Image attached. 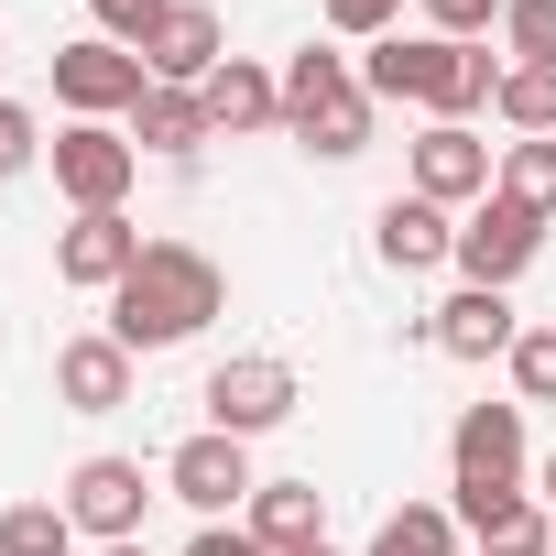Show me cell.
Segmentation results:
<instances>
[{
  "label": "cell",
  "mask_w": 556,
  "mask_h": 556,
  "mask_svg": "<svg viewBox=\"0 0 556 556\" xmlns=\"http://www.w3.org/2000/svg\"><path fill=\"white\" fill-rule=\"evenodd\" d=\"M153 240L121 218V207H99V218H66L55 229V285H77V295H121V273L142 262Z\"/></svg>",
  "instance_id": "cell-12"
},
{
  "label": "cell",
  "mask_w": 556,
  "mask_h": 556,
  "mask_svg": "<svg viewBox=\"0 0 556 556\" xmlns=\"http://www.w3.org/2000/svg\"><path fill=\"white\" fill-rule=\"evenodd\" d=\"M426 339H437L447 361H513L523 317H513V295H491V285H458V295L426 317Z\"/></svg>",
  "instance_id": "cell-15"
},
{
  "label": "cell",
  "mask_w": 556,
  "mask_h": 556,
  "mask_svg": "<svg viewBox=\"0 0 556 556\" xmlns=\"http://www.w3.org/2000/svg\"><path fill=\"white\" fill-rule=\"evenodd\" d=\"M502 12H513V0H426V34L480 45V34H502Z\"/></svg>",
  "instance_id": "cell-28"
},
{
  "label": "cell",
  "mask_w": 556,
  "mask_h": 556,
  "mask_svg": "<svg viewBox=\"0 0 556 556\" xmlns=\"http://www.w3.org/2000/svg\"><path fill=\"white\" fill-rule=\"evenodd\" d=\"M164 12H175V0H88V23H99L110 45H131V55L153 45V23H164Z\"/></svg>",
  "instance_id": "cell-27"
},
{
  "label": "cell",
  "mask_w": 556,
  "mask_h": 556,
  "mask_svg": "<svg viewBox=\"0 0 556 556\" xmlns=\"http://www.w3.org/2000/svg\"><path fill=\"white\" fill-rule=\"evenodd\" d=\"M197 404H207V426H218V437H240V447H251V437H273V426L306 404V382H295V361L240 350V361H218V371H207V393H197Z\"/></svg>",
  "instance_id": "cell-5"
},
{
  "label": "cell",
  "mask_w": 556,
  "mask_h": 556,
  "mask_svg": "<svg viewBox=\"0 0 556 556\" xmlns=\"http://www.w3.org/2000/svg\"><path fill=\"white\" fill-rule=\"evenodd\" d=\"M45 164H55V197H66L77 218H99V207H121V197L142 186V142H131L121 121H66V131L45 142Z\"/></svg>",
  "instance_id": "cell-4"
},
{
  "label": "cell",
  "mask_w": 556,
  "mask_h": 556,
  "mask_svg": "<svg viewBox=\"0 0 556 556\" xmlns=\"http://www.w3.org/2000/svg\"><path fill=\"white\" fill-rule=\"evenodd\" d=\"M491 175H502V153H491L469 121H426V131H415V197H437L447 218H458V207H480V197H491Z\"/></svg>",
  "instance_id": "cell-11"
},
{
  "label": "cell",
  "mask_w": 556,
  "mask_h": 556,
  "mask_svg": "<svg viewBox=\"0 0 556 556\" xmlns=\"http://www.w3.org/2000/svg\"><path fill=\"white\" fill-rule=\"evenodd\" d=\"M371 121H382V99L361 88V66H350V55H328V45L285 55V131H295L317 164L371 153Z\"/></svg>",
  "instance_id": "cell-3"
},
{
  "label": "cell",
  "mask_w": 556,
  "mask_h": 556,
  "mask_svg": "<svg viewBox=\"0 0 556 556\" xmlns=\"http://www.w3.org/2000/svg\"><path fill=\"white\" fill-rule=\"evenodd\" d=\"M371 251H382L393 273H437V262L458 251V218H447L437 197H415V186H404V197H382V218H371Z\"/></svg>",
  "instance_id": "cell-18"
},
{
  "label": "cell",
  "mask_w": 556,
  "mask_h": 556,
  "mask_svg": "<svg viewBox=\"0 0 556 556\" xmlns=\"http://www.w3.org/2000/svg\"><path fill=\"white\" fill-rule=\"evenodd\" d=\"M207 131L218 142H240V131H285V66H251V55H229L207 88Z\"/></svg>",
  "instance_id": "cell-17"
},
{
  "label": "cell",
  "mask_w": 556,
  "mask_h": 556,
  "mask_svg": "<svg viewBox=\"0 0 556 556\" xmlns=\"http://www.w3.org/2000/svg\"><path fill=\"white\" fill-rule=\"evenodd\" d=\"M328 12V34H350V45H382V34H404V0H317Z\"/></svg>",
  "instance_id": "cell-29"
},
{
  "label": "cell",
  "mask_w": 556,
  "mask_h": 556,
  "mask_svg": "<svg viewBox=\"0 0 556 556\" xmlns=\"http://www.w3.org/2000/svg\"><path fill=\"white\" fill-rule=\"evenodd\" d=\"M142 88H153V66H142L131 45H110V34L55 45V99H66V121H131Z\"/></svg>",
  "instance_id": "cell-6"
},
{
  "label": "cell",
  "mask_w": 556,
  "mask_h": 556,
  "mask_svg": "<svg viewBox=\"0 0 556 556\" xmlns=\"http://www.w3.org/2000/svg\"><path fill=\"white\" fill-rule=\"evenodd\" d=\"M534 251H545V218L534 207H513V197H480L469 218H458V273H469V285H491V295H513L523 285V273H534Z\"/></svg>",
  "instance_id": "cell-7"
},
{
  "label": "cell",
  "mask_w": 556,
  "mask_h": 556,
  "mask_svg": "<svg viewBox=\"0 0 556 556\" xmlns=\"http://www.w3.org/2000/svg\"><path fill=\"white\" fill-rule=\"evenodd\" d=\"M502 55L556 77V0H513V12H502Z\"/></svg>",
  "instance_id": "cell-25"
},
{
  "label": "cell",
  "mask_w": 556,
  "mask_h": 556,
  "mask_svg": "<svg viewBox=\"0 0 556 556\" xmlns=\"http://www.w3.org/2000/svg\"><path fill=\"white\" fill-rule=\"evenodd\" d=\"M142 66H153V88H207V77L229 66L218 12H207V0H175V12L153 23V45H142Z\"/></svg>",
  "instance_id": "cell-13"
},
{
  "label": "cell",
  "mask_w": 556,
  "mask_h": 556,
  "mask_svg": "<svg viewBox=\"0 0 556 556\" xmlns=\"http://www.w3.org/2000/svg\"><path fill=\"white\" fill-rule=\"evenodd\" d=\"M295 556H339V545H295Z\"/></svg>",
  "instance_id": "cell-34"
},
{
  "label": "cell",
  "mask_w": 556,
  "mask_h": 556,
  "mask_svg": "<svg viewBox=\"0 0 556 556\" xmlns=\"http://www.w3.org/2000/svg\"><path fill=\"white\" fill-rule=\"evenodd\" d=\"M34 164H45V121L23 99H0V175H34Z\"/></svg>",
  "instance_id": "cell-30"
},
{
  "label": "cell",
  "mask_w": 556,
  "mask_h": 556,
  "mask_svg": "<svg viewBox=\"0 0 556 556\" xmlns=\"http://www.w3.org/2000/svg\"><path fill=\"white\" fill-rule=\"evenodd\" d=\"M131 371H142V361H131L110 328H88V339L55 350V404H66V415H121V404H131Z\"/></svg>",
  "instance_id": "cell-14"
},
{
  "label": "cell",
  "mask_w": 556,
  "mask_h": 556,
  "mask_svg": "<svg viewBox=\"0 0 556 556\" xmlns=\"http://www.w3.org/2000/svg\"><path fill=\"white\" fill-rule=\"evenodd\" d=\"M186 556H262V545H251V523H197Z\"/></svg>",
  "instance_id": "cell-31"
},
{
  "label": "cell",
  "mask_w": 556,
  "mask_h": 556,
  "mask_svg": "<svg viewBox=\"0 0 556 556\" xmlns=\"http://www.w3.org/2000/svg\"><path fill=\"white\" fill-rule=\"evenodd\" d=\"M361 88H371L382 110L469 121V110H491V88H502V55H491V45H447V34H382V45L361 55Z\"/></svg>",
  "instance_id": "cell-2"
},
{
  "label": "cell",
  "mask_w": 556,
  "mask_h": 556,
  "mask_svg": "<svg viewBox=\"0 0 556 556\" xmlns=\"http://www.w3.org/2000/svg\"><path fill=\"white\" fill-rule=\"evenodd\" d=\"M164 491H175L197 523H218V513H251V491H262V480H251V447H240V437L197 426V437L164 458Z\"/></svg>",
  "instance_id": "cell-9"
},
{
  "label": "cell",
  "mask_w": 556,
  "mask_h": 556,
  "mask_svg": "<svg viewBox=\"0 0 556 556\" xmlns=\"http://www.w3.org/2000/svg\"><path fill=\"white\" fill-rule=\"evenodd\" d=\"M447 491H523V404H458L447 426Z\"/></svg>",
  "instance_id": "cell-8"
},
{
  "label": "cell",
  "mask_w": 556,
  "mask_h": 556,
  "mask_svg": "<svg viewBox=\"0 0 556 556\" xmlns=\"http://www.w3.org/2000/svg\"><path fill=\"white\" fill-rule=\"evenodd\" d=\"M534 502H545V513H556V447H545V469H534Z\"/></svg>",
  "instance_id": "cell-32"
},
{
  "label": "cell",
  "mask_w": 556,
  "mask_h": 556,
  "mask_svg": "<svg viewBox=\"0 0 556 556\" xmlns=\"http://www.w3.org/2000/svg\"><path fill=\"white\" fill-rule=\"evenodd\" d=\"M513 404H556V328L513 339Z\"/></svg>",
  "instance_id": "cell-26"
},
{
  "label": "cell",
  "mask_w": 556,
  "mask_h": 556,
  "mask_svg": "<svg viewBox=\"0 0 556 556\" xmlns=\"http://www.w3.org/2000/svg\"><path fill=\"white\" fill-rule=\"evenodd\" d=\"M99 556H153V545H142V534H131V545H99Z\"/></svg>",
  "instance_id": "cell-33"
},
{
  "label": "cell",
  "mask_w": 556,
  "mask_h": 556,
  "mask_svg": "<svg viewBox=\"0 0 556 556\" xmlns=\"http://www.w3.org/2000/svg\"><path fill=\"white\" fill-rule=\"evenodd\" d=\"M469 545V523L447 513V502H404V513H382V534H371V556H458Z\"/></svg>",
  "instance_id": "cell-21"
},
{
  "label": "cell",
  "mask_w": 556,
  "mask_h": 556,
  "mask_svg": "<svg viewBox=\"0 0 556 556\" xmlns=\"http://www.w3.org/2000/svg\"><path fill=\"white\" fill-rule=\"evenodd\" d=\"M121 131H131L142 153H164V164H186L197 142H218V131H207V99H197V88H142V110H131Z\"/></svg>",
  "instance_id": "cell-20"
},
{
  "label": "cell",
  "mask_w": 556,
  "mask_h": 556,
  "mask_svg": "<svg viewBox=\"0 0 556 556\" xmlns=\"http://www.w3.org/2000/svg\"><path fill=\"white\" fill-rule=\"evenodd\" d=\"M491 197H513V207L556 218V142H502V175H491Z\"/></svg>",
  "instance_id": "cell-23"
},
{
  "label": "cell",
  "mask_w": 556,
  "mask_h": 556,
  "mask_svg": "<svg viewBox=\"0 0 556 556\" xmlns=\"http://www.w3.org/2000/svg\"><path fill=\"white\" fill-rule=\"evenodd\" d=\"M0 556H77L66 502H12V513H0Z\"/></svg>",
  "instance_id": "cell-24"
},
{
  "label": "cell",
  "mask_w": 556,
  "mask_h": 556,
  "mask_svg": "<svg viewBox=\"0 0 556 556\" xmlns=\"http://www.w3.org/2000/svg\"><path fill=\"white\" fill-rule=\"evenodd\" d=\"M207 317H229V273L197 251V240H153L131 273H121V295H110V339L142 361V350H186Z\"/></svg>",
  "instance_id": "cell-1"
},
{
  "label": "cell",
  "mask_w": 556,
  "mask_h": 556,
  "mask_svg": "<svg viewBox=\"0 0 556 556\" xmlns=\"http://www.w3.org/2000/svg\"><path fill=\"white\" fill-rule=\"evenodd\" d=\"M447 513L469 523L480 556H556V513H545L534 491H502V502H491V491H458Z\"/></svg>",
  "instance_id": "cell-16"
},
{
  "label": "cell",
  "mask_w": 556,
  "mask_h": 556,
  "mask_svg": "<svg viewBox=\"0 0 556 556\" xmlns=\"http://www.w3.org/2000/svg\"><path fill=\"white\" fill-rule=\"evenodd\" d=\"M55 502H66V523H77V534H99V545H131V534H142V502H153V480H142V458H77Z\"/></svg>",
  "instance_id": "cell-10"
},
{
  "label": "cell",
  "mask_w": 556,
  "mask_h": 556,
  "mask_svg": "<svg viewBox=\"0 0 556 556\" xmlns=\"http://www.w3.org/2000/svg\"><path fill=\"white\" fill-rule=\"evenodd\" d=\"M240 523H251V545H262V556H295V545H328V502H317V480H262Z\"/></svg>",
  "instance_id": "cell-19"
},
{
  "label": "cell",
  "mask_w": 556,
  "mask_h": 556,
  "mask_svg": "<svg viewBox=\"0 0 556 556\" xmlns=\"http://www.w3.org/2000/svg\"><path fill=\"white\" fill-rule=\"evenodd\" d=\"M491 121H502V131H523V142H556V77H545V66H502Z\"/></svg>",
  "instance_id": "cell-22"
}]
</instances>
